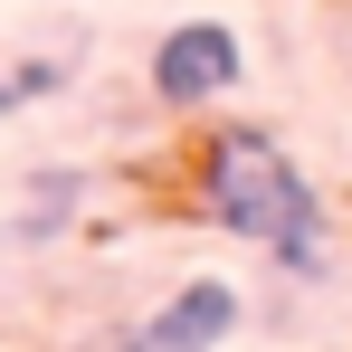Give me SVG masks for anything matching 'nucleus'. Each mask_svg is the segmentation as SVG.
Masks as SVG:
<instances>
[{
	"mask_svg": "<svg viewBox=\"0 0 352 352\" xmlns=\"http://www.w3.org/2000/svg\"><path fill=\"white\" fill-rule=\"evenodd\" d=\"M190 210H200L210 229L248 238L257 257H276L286 276H314L324 248H333L314 181L295 172V153L267 133V124H219V133L200 143V162H190Z\"/></svg>",
	"mask_w": 352,
	"mask_h": 352,
	"instance_id": "obj_1",
	"label": "nucleus"
},
{
	"mask_svg": "<svg viewBox=\"0 0 352 352\" xmlns=\"http://www.w3.org/2000/svg\"><path fill=\"white\" fill-rule=\"evenodd\" d=\"M143 76H153V96H162L172 115H190V105H219L238 76H248V48H238L229 19H172V29L153 38Z\"/></svg>",
	"mask_w": 352,
	"mask_h": 352,
	"instance_id": "obj_2",
	"label": "nucleus"
},
{
	"mask_svg": "<svg viewBox=\"0 0 352 352\" xmlns=\"http://www.w3.org/2000/svg\"><path fill=\"white\" fill-rule=\"evenodd\" d=\"M238 314H248V295H238L229 276H190V286H172L115 352H219L238 333Z\"/></svg>",
	"mask_w": 352,
	"mask_h": 352,
	"instance_id": "obj_3",
	"label": "nucleus"
},
{
	"mask_svg": "<svg viewBox=\"0 0 352 352\" xmlns=\"http://www.w3.org/2000/svg\"><path fill=\"white\" fill-rule=\"evenodd\" d=\"M67 210H76V181H67V172H38V181H29V210H10V229H19V238H58Z\"/></svg>",
	"mask_w": 352,
	"mask_h": 352,
	"instance_id": "obj_4",
	"label": "nucleus"
},
{
	"mask_svg": "<svg viewBox=\"0 0 352 352\" xmlns=\"http://www.w3.org/2000/svg\"><path fill=\"white\" fill-rule=\"evenodd\" d=\"M10 115H19V96H10V67H0V124H10Z\"/></svg>",
	"mask_w": 352,
	"mask_h": 352,
	"instance_id": "obj_5",
	"label": "nucleus"
}]
</instances>
